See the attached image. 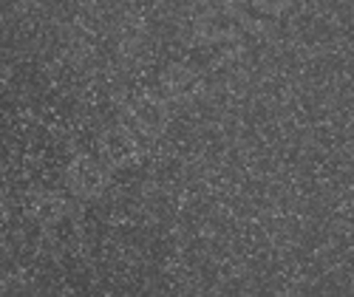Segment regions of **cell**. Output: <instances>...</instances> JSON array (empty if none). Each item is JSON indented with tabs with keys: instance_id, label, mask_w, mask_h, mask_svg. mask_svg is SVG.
I'll list each match as a JSON object with an SVG mask.
<instances>
[{
	"instance_id": "3957f363",
	"label": "cell",
	"mask_w": 354,
	"mask_h": 297,
	"mask_svg": "<svg viewBox=\"0 0 354 297\" xmlns=\"http://www.w3.org/2000/svg\"><path fill=\"white\" fill-rule=\"evenodd\" d=\"M162 85H165V94L173 97V99H182L190 88L196 85V74L185 66H170L162 77Z\"/></svg>"
},
{
	"instance_id": "277c9868",
	"label": "cell",
	"mask_w": 354,
	"mask_h": 297,
	"mask_svg": "<svg viewBox=\"0 0 354 297\" xmlns=\"http://www.w3.org/2000/svg\"><path fill=\"white\" fill-rule=\"evenodd\" d=\"M102 182H105V173L91 162H82V167H80V173H77V178L71 184H74L77 193H94L97 187H102Z\"/></svg>"
},
{
	"instance_id": "6da1fadb",
	"label": "cell",
	"mask_w": 354,
	"mask_h": 297,
	"mask_svg": "<svg viewBox=\"0 0 354 297\" xmlns=\"http://www.w3.org/2000/svg\"><path fill=\"white\" fill-rule=\"evenodd\" d=\"M239 35H241L239 20H235L232 15H227V12H218V9L204 12L193 26V37L201 46H224V43L235 40Z\"/></svg>"
},
{
	"instance_id": "5b68a950",
	"label": "cell",
	"mask_w": 354,
	"mask_h": 297,
	"mask_svg": "<svg viewBox=\"0 0 354 297\" xmlns=\"http://www.w3.org/2000/svg\"><path fill=\"white\" fill-rule=\"evenodd\" d=\"M250 3H252V9H255V12H261V15H267V17H278V15H283V12H289V9H292L295 0H250Z\"/></svg>"
},
{
	"instance_id": "7a4b0ae2",
	"label": "cell",
	"mask_w": 354,
	"mask_h": 297,
	"mask_svg": "<svg viewBox=\"0 0 354 297\" xmlns=\"http://www.w3.org/2000/svg\"><path fill=\"white\" fill-rule=\"evenodd\" d=\"M170 122V108L159 97H145L133 108V125L145 136H159Z\"/></svg>"
}]
</instances>
